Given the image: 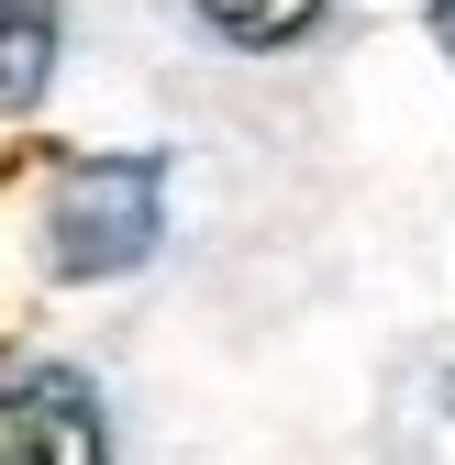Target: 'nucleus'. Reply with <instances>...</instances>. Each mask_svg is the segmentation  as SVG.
Returning <instances> with one entry per match:
<instances>
[{"label":"nucleus","instance_id":"nucleus-1","mask_svg":"<svg viewBox=\"0 0 455 465\" xmlns=\"http://www.w3.org/2000/svg\"><path fill=\"white\" fill-rule=\"evenodd\" d=\"M167 232V166L156 155H78L45 200V266L56 277H123Z\"/></svg>","mask_w":455,"mask_h":465},{"label":"nucleus","instance_id":"nucleus-2","mask_svg":"<svg viewBox=\"0 0 455 465\" xmlns=\"http://www.w3.org/2000/svg\"><path fill=\"white\" fill-rule=\"evenodd\" d=\"M0 465H111L89 377H67V366L0 377Z\"/></svg>","mask_w":455,"mask_h":465},{"label":"nucleus","instance_id":"nucleus-3","mask_svg":"<svg viewBox=\"0 0 455 465\" xmlns=\"http://www.w3.org/2000/svg\"><path fill=\"white\" fill-rule=\"evenodd\" d=\"M56 78V0H0V111H34Z\"/></svg>","mask_w":455,"mask_h":465},{"label":"nucleus","instance_id":"nucleus-4","mask_svg":"<svg viewBox=\"0 0 455 465\" xmlns=\"http://www.w3.org/2000/svg\"><path fill=\"white\" fill-rule=\"evenodd\" d=\"M189 12L222 34V45H245V55H267V45H300L311 23H322V0H189Z\"/></svg>","mask_w":455,"mask_h":465},{"label":"nucleus","instance_id":"nucleus-5","mask_svg":"<svg viewBox=\"0 0 455 465\" xmlns=\"http://www.w3.org/2000/svg\"><path fill=\"white\" fill-rule=\"evenodd\" d=\"M433 45H444V55H455V0H433Z\"/></svg>","mask_w":455,"mask_h":465}]
</instances>
